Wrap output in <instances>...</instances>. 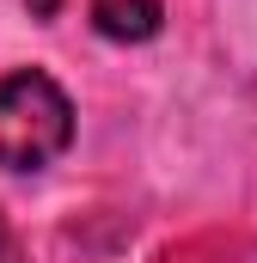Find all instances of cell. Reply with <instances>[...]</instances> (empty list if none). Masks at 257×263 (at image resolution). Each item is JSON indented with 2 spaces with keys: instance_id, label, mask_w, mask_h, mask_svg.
I'll list each match as a JSON object with an SVG mask.
<instances>
[{
  "instance_id": "cell-2",
  "label": "cell",
  "mask_w": 257,
  "mask_h": 263,
  "mask_svg": "<svg viewBox=\"0 0 257 263\" xmlns=\"http://www.w3.org/2000/svg\"><path fill=\"white\" fill-rule=\"evenodd\" d=\"M159 25H166L159 0H92V31L111 43H147L159 37Z\"/></svg>"
},
{
  "instance_id": "cell-4",
  "label": "cell",
  "mask_w": 257,
  "mask_h": 263,
  "mask_svg": "<svg viewBox=\"0 0 257 263\" xmlns=\"http://www.w3.org/2000/svg\"><path fill=\"white\" fill-rule=\"evenodd\" d=\"M25 6H31V18H43V25H49V18L62 12V0H25Z\"/></svg>"
},
{
  "instance_id": "cell-1",
  "label": "cell",
  "mask_w": 257,
  "mask_h": 263,
  "mask_svg": "<svg viewBox=\"0 0 257 263\" xmlns=\"http://www.w3.org/2000/svg\"><path fill=\"white\" fill-rule=\"evenodd\" d=\"M74 141V104L43 67L0 73V172H43Z\"/></svg>"
},
{
  "instance_id": "cell-3",
  "label": "cell",
  "mask_w": 257,
  "mask_h": 263,
  "mask_svg": "<svg viewBox=\"0 0 257 263\" xmlns=\"http://www.w3.org/2000/svg\"><path fill=\"white\" fill-rule=\"evenodd\" d=\"M0 263H31L25 257V245H19V233H12V220L0 214Z\"/></svg>"
}]
</instances>
